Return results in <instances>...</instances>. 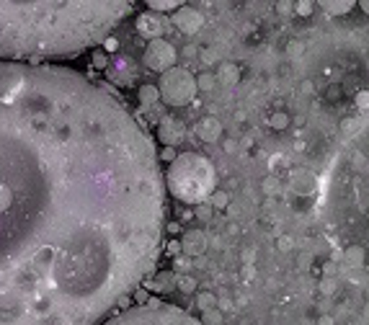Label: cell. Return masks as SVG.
I'll list each match as a JSON object with an SVG mask.
<instances>
[{"mask_svg": "<svg viewBox=\"0 0 369 325\" xmlns=\"http://www.w3.org/2000/svg\"><path fill=\"white\" fill-rule=\"evenodd\" d=\"M165 181L119 96L0 62V325H99L163 250Z\"/></svg>", "mask_w": 369, "mask_h": 325, "instance_id": "obj_1", "label": "cell"}, {"mask_svg": "<svg viewBox=\"0 0 369 325\" xmlns=\"http://www.w3.org/2000/svg\"><path fill=\"white\" fill-rule=\"evenodd\" d=\"M132 11L124 0H0V62L21 57H78L106 42Z\"/></svg>", "mask_w": 369, "mask_h": 325, "instance_id": "obj_2", "label": "cell"}, {"mask_svg": "<svg viewBox=\"0 0 369 325\" xmlns=\"http://www.w3.org/2000/svg\"><path fill=\"white\" fill-rule=\"evenodd\" d=\"M331 214L346 246L362 250L369 266V124L356 129L341 150L328 194Z\"/></svg>", "mask_w": 369, "mask_h": 325, "instance_id": "obj_3", "label": "cell"}, {"mask_svg": "<svg viewBox=\"0 0 369 325\" xmlns=\"http://www.w3.org/2000/svg\"><path fill=\"white\" fill-rule=\"evenodd\" d=\"M165 186L176 199L199 206L212 197L217 186V173H214L212 160L202 153H181L170 162L165 173Z\"/></svg>", "mask_w": 369, "mask_h": 325, "instance_id": "obj_4", "label": "cell"}, {"mask_svg": "<svg viewBox=\"0 0 369 325\" xmlns=\"http://www.w3.org/2000/svg\"><path fill=\"white\" fill-rule=\"evenodd\" d=\"M104 325H202V320H197L184 307L153 299L148 304H135V307L114 315Z\"/></svg>", "mask_w": 369, "mask_h": 325, "instance_id": "obj_5", "label": "cell"}, {"mask_svg": "<svg viewBox=\"0 0 369 325\" xmlns=\"http://www.w3.org/2000/svg\"><path fill=\"white\" fill-rule=\"evenodd\" d=\"M158 93L160 99L168 104V106H186L192 104L194 96H197V78L186 67H170L160 75V85H158Z\"/></svg>", "mask_w": 369, "mask_h": 325, "instance_id": "obj_6", "label": "cell"}, {"mask_svg": "<svg viewBox=\"0 0 369 325\" xmlns=\"http://www.w3.org/2000/svg\"><path fill=\"white\" fill-rule=\"evenodd\" d=\"M142 62L148 65L150 70L163 75L165 70L176 67V47L170 42H165V39H153V42L148 44V50H145Z\"/></svg>", "mask_w": 369, "mask_h": 325, "instance_id": "obj_7", "label": "cell"}, {"mask_svg": "<svg viewBox=\"0 0 369 325\" xmlns=\"http://www.w3.org/2000/svg\"><path fill=\"white\" fill-rule=\"evenodd\" d=\"M170 21H173V26H176L181 34H197L199 28L204 26V16H202V11H194V8H189V6H181L176 13L170 16Z\"/></svg>", "mask_w": 369, "mask_h": 325, "instance_id": "obj_8", "label": "cell"}, {"mask_svg": "<svg viewBox=\"0 0 369 325\" xmlns=\"http://www.w3.org/2000/svg\"><path fill=\"white\" fill-rule=\"evenodd\" d=\"M158 137H160V142H163L165 148H176L178 142L186 137V127L178 119H173V116H165L158 124Z\"/></svg>", "mask_w": 369, "mask_h": 325, "instance_id": "obj_9", "label": "cell"}, {"mask_svg": "<svg viewBox=\"0 0 369 325\" xmlns=\"http://www.w3.org/2000/svg\"><path fill=\"white\" fill-rule=\"evenodd\" d=\"M178 243H181V250H184L186 255H192V258L202 255L206 250V246H209V241H206V235L202 233V230H192V233H186Z\"/></svg>", "mask_w": 369, "mask_h": 325, "instance_id": "obj_10", "label": "cell"}, {"mask_svg": "<svg viewBox=\"0 0 369 325\" xmlns=\"http://www.w3.org/2000/svg\"><path fill=\"white\" fill-rule=\"evenodd\" d=\"M194 132L204 142H217L222 137V121L217 119V116H204V119L197 121Z\"/></svg>", "mask_w": 369, "mask_h": 325, "instance_id": "obj_11", "label": "cell"}, {"mask_svg": "<svg viewBox=\"0 0 369 325\" xmlns=\"http://www.w3.org/2000/svg\"><path fill=\"white\" fill-rule=\"evenodd\" d=\"M137 31H140L145 39H160V34H163V23L158 21L155 16H150V13H142V16H137Z\"/></svg>", "mask_w": 369, "mask_h": 325, "instance_id": "obj_12", "label": "cell"}, {"mask_svg": "<svg viewBox=\"0 0 369 325\" xmlns=\"http://www.w3.org/2000/svg\"><path fill=\"white\" fill-rule=\"evenodd\" d=\"M328 16H346L356 8V0H323L318 3Z\"/></svg>", "mask_w": 369, "mask_h": 325, "instance_id": "obj_13", "label": "cell"}, {"mask_svg": "<svg viewBox=\"0 0 369 325\" xmlns=\"http://www.w3.org/2000/svg\"><path fill=\"white\" fill-rule=\"evenodd\" d=\"M142 284H145V290L150 292H165L176 284V276L170 274V271H163V274H158L155 279H145Z\"/></svg>", "mask_w": 369, "mask_h": 325, "instance_id": "obj_14", "label": "cell"}, {"mask_svg": "<svg viewBox=\"0 0 369 325\" xmlns=\"http://www.w3.org/2000/svg\"><path fill=\"white\" fill-rule=\"evenodd\" d=\"M214 80H220L222 85H227V88H230V85H235L238 80H241V67H238V65H222Z\"/></svg>", "mask_w": 369, "mask_h": 325, "instance_id": "obj_15", "label": "cell"}, {"mask_svg": "<svg viewBox=\"0 0 369 325\" xmlns=\"http://www.w3.org/2000/svg\"><path fill=\"white\" fill-rule=\"evenodd\" d=\"M158 99H160L158 85H142V88H140V101H142V104H155Z\"/></svg>", "mask_w": 369, "mask_h": 325, "instance_id": "obj_16", "label": "cell"}, {"mask_svg": "<svg viewBox=\"0 0 369 325\" xmlns=\"http://www.w3.org/2000/svg\"><path fill=\"white\" fill-rule=\"evenodd\" d=\"M197 304H199V310H202V312L214 310V307H217V297H214L212 292H202V294H199V299H197Z\"/></svg>", "mask_w": 369, "mask_h": 325, "instance_id": "obj_17", "label": "cell"}, {"mask_svg": "<svg viewBox=\"0 0 369 325\" xmlns=\"http://www.w3.org/2000/svg\"><path fill=\"white\" fill-rule=\"evenodd\" d=\"M269 124H271L274 129H277V132H282V129L290 127V116H287L284 111H274V114L269 116Z\"/></svg>", "mask_w": 369, "mask_h": 325, "instance_id": "obj_18", "label": "cell"}, {"mask_svg": "<svg viewBox=\"0 0 369 325\" xmlns=\"http://www.w3.org/2000/svg\"><path fill=\"white\" fill-rule=\"evenodd\" d=\"M209 204L214 206V209H227L230 206V197H227L225 191H212V197H209Z\"/></svg>", "mask_w": 369, "mask_h": 325, "instance_id": "obj_19", "label": "cell"}, {"mask_svg": "<svg viewBox=\"0 0 369 325\" xmlns=\"http://www.w3.org/2000/svg\"><path fill=\"white\" fill-rule=\"evenodd\" d=\"M181 6L184 3H178V0H148V8H153V11H173Z\"/></svg>", "mask_w": 369, "mask_h": 325, "instance_id": "obj_20", "label": "cell"}, {"mask_svg": "<svg viewBox=\"0 0 369 325\" xmlns=\"http://www.w3.org/2000/svg\"><path fill=\"white\" fill-rule=\"evenodd\" d=\"M176 287L181 292H186V294H192V292L197 290V279H194V276H189V274L176 276Z\"/></svg>", "mask_w": 369, "mask_h": 325, "instance_id": "obj_21", "label": "cell"}, {"mask_svg": "<svg viewBox=\"0 0 369 325\" xmlns=\"http://www.w3.org/2000/svg\"><path fill=\"white\" fill-rule=\"evenodd\" d=\"M222 312L214 307V310H206V312H202V325H222Z\"/></svg>", "mask_w": 369, "mask_h": 325, "instance_id": "obj_22", "label": "cell"}, {"mask_svg": "<svg viewBox=\"0 0 369 325\" xmlns=\"http://www.w3.org/2000/svg\"><path fill=\"white\" fill-rule=\"evenodd\" d=\"M217 83L212 72H202L197 78V91H212V85Z\"/></svg>", "mask_w": 369, "mask_h": 325, "instance_id": "obj_23", "label": "cell"}, {"mask_svg": "<svg viewBox=\"0 0 369 325\" xmlns=\"http://www.w3.org/2000/svg\"><path fill=\"white\" fill-rule=\"evenodd\" d=\"M346 258H348V263H354V266H364V255L359 248L346 246Z\"/></svg>", "mask_w": 369, "mask_h": 325, "instance_id": "obj_24", "label": "cell"}, {"mask_svg": "<svg viewBox=\"0 0 369 325\" xmlns=\"http://www.w3.org/2000/svg\"><path fill=\"white\" fill-rule=\"evenodd\" d=\"M312 11H315V3H310V0H299V3H294V13L302 16V18H307Z\"/></svg>", "mask_w": 369, "mask_h": 325, "instance_id": "obj_25", "label": "cell"}, {"mask_svg": "<svg viewBox=\"0 0 369 325\" xmlns=\"http://www.w3.org/2000/svg\"><path fill=\"white\" fill-rule=\"evenodd\" d=\"M354 104H356V109H359V111H367V109H369V91H359V93H356Z\"/></svg>", "mask_w": 369, "mask_h": 325, "instance_id": "obj_26", "label": "cell"}, {"mask_svg": "<svg viewBox=\"0 0 369 325\" xmlns=\"http://www.w3.org/2000/svg\"><path fill=\"white\" fill-rule=\"evenodd\" d=\"M277 246L282 253H290L292 248H294V238H292V235H282V238L277 241Z\"/></svg>", "mask_w": 369, "mask_h": 325, "instance_id": "obj_27", "label": "cell"}, {"mask_svg": "<svg viewBox=\"0 0 369 325\" xmlns=\"http://www.w3.org/2000/svg\"><path fill=\"white\" fill-rule=\"evenodd\" d=\"M263 191H266V197H274L279 191V184H277V178L274 176H269L266 181H263Z\"/></svg>", "mask_w": 369, "mask_h": 325, "instance_id": "obj_28", "label": "cell"}, {"mask_svg": "<svg viewBox=\"0 0 369 325\" xmlns=\"http://www.w3.org/2000/svg\"><path fill=\"white\" fill-rule=\"evenodd\" d=\"M277 11H279L282 16L294 13V3H290V0H284V3H277Z\"/></svg>", "mask_w": 369, "mask_h": 325, "instance_id": "obj_29", "label": "cell"}, {"mask_svg": "<svg viewBox=\"0 0 369 325\" xmlns=\"http://www.w3.org/2000/svg\"><path fill=\"white\" fill-rule=\"evenodd\" d=\"M341 132L354 135V132H356V119H343V121H341Z\"/></svg>", "mask_w": 369, "mask_h": 325, "instance_id": "obj_30", "label": "cell"}, {"mask_svg": "<svg viewBox=\"0 0 369 325\" xmlns=\"http://www.w3.org/2000/svg\"><path fill=\"white\" fill-rule=\"evenodd\" d=\"M158 158H163V160L173 162V160H176V150H173V148H165L163 153H160V155H158Z\"/></svg>", "mask_w": 369, "mask_h": 325, "instance_id": "obj_31", "label": "cell"}, {"mask_svg": "<svg viewBox=\"0 0 369 325\" xmlns=\"http://www.w3.org/2000/svg\"><path fill=\"white\" fill-rule=\"evenodd\" d=\"M287 50H290V55H302V50H305V47H302V42H290V47H287Z\"/></svg>", "mask_w": 369, "mask_h": 325, "instance_id": "obj_32", "label": "cell"}, {"mask_svg": "<svg viewBox=\"0 0 369 325\" xmlns=\"http://www.w3.org/2000/svg\"><path fill=\"white\" fill-rule=\"evenodd\" d=\"M197 217H199V219H206V217H209V206H206V204H199V206H197Z\"/></svg>", "mask_w": 369, "mask_h": 325, "instance_id": "obj_33", "label": "cell"}, {"mask_svg": "<svg viewBox=\"0 0 369 325\" xmlns=\"http://www.w3.org/2000/svg\"><path fill=\"white\" fill-rule=\"evenodd\" d=\"M202 60H204L206 65H212V62H217V55H214V52H209V50H204V55H202Z\"/></svg>", "mask_w": 369, "mask_h": 325, "instance_id": "obj_34", "label": "cell"}, {"mask_svg": "<svg viewBox=\"0 0 369 325\" xmlns=\"http://www.w3.org/2000/svg\"><path fill=\"white\" fill-rule=\"evenodd\" d=\"M104 47H106L109 52H116V50H119V42H116V39H106V42H104Z\"/></svg>", "mask_w": 369, "mask_h": 325, "instance_id": "obj_35", "label": "cell"}, {"mask_svg": "<svg viewBox=\"0 0 369 325\" xmlns=\"http://www.w3.org/2000/svg\"><path fill=\"white\" fill-rule=\"evenodd\" d=\"M93 65H96V67H106V57H104V55H96V57H93Z\"/></svg>", "mask_w": 369, "mask_h": 325, "instance_id": "obj_36", "label": "cell"}, {"mask_svg": "<svg viewBox=\"0 0 369 325\" xmlns=\"http://www.w3.org/2000/svg\"><path fill=\"white\" fill-rule=\"evenodd\" d=\"M318 325H336V320L331 318V315H323V318L318 320Z\"/></svg>", "mask_w": 369, "mask_h": 325, "instance_id": "obj_37", "label": "cell"}, {"mask_svg": "<svg viewBox=\"0 0 369 325\" xmlns=\"http://www.w3.org/2000/svg\"><path fill=\"white\" fill-rule=\"evenodd\" d=\"M312 91H315V85H312L310 80H305V83H302V93H307V96H310Z\"/></svg>", "mask_w": 369, "mask_h": 325, "instance_id": "obj_38", "label": "cell"}, {"mask_svg": "<svg viewBox=\"0 0 369 325\" xmlns=\"http://www.w3.org/2000/svg\"><path fill=\"white\" fill-rule=\"evenodd\" d=\"M356 8H362L364 13L369 16V0H359V3H356Z\"/></svg>", "mask_w": 369, "mask_h": 325, "instance_id": "obj_39", "label": "cell"}, {"mask_svg": "<svg viewBox=\"0 0 369 325\" xmlns=\"http://www.w3.org/2000/svg\"><path fill=\"white\" fill-rule=\"evenodd\" d=\"M181 250V243H170L168 246V253H178Z\"/></svg>", "mask_w": 369, "mask_h": 325, "instance_id": "obj_40", "label": "cell"}, {"mask_svg": "<svg viewBox=\"0 0 369 325\" xmlns=\"http://www.w3.org/2000/svg\"><path fill=\"white\" fill-rule=\"evenodd\" d=\"M225 150H227V153H233V150H235V142L227 140V142H225Z\"/></svg>", "mask_w": 369, "mask_h": 325, "instance_id": "obj_41", "label": "cell"}, {"mask_svg": "<svg viewBox=\"0 0 369 325\" xmlns=\"http://www.w3.org/2000/svg\"><path fill=\"white\" fill-rule=\"evenodd\" d=\"M323 292H334V284H331V282H323Z\"/></svg>", "mask_w": 369, "mask_h": 325, "instance_id": "obj_42", "label": "cell"}, {"mask_svg": "<svg viewBox=\"0 0 369 325\" xmlns=\"http://www.w3.org/2000/svg\"><path fill=\"white\" fill-rule=\"evenodd\" d=\"M359 325H369V315H367V318H364V320H362V323H359Z\"/></svg>", "mask_w": 369, "mask_h": 325, "instance_id": "obj_43", "label": "cell"}]
</instances>
